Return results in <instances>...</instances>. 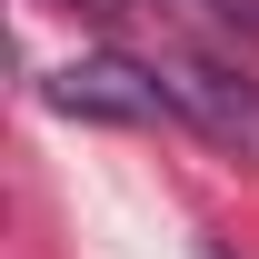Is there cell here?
I'll return each mask as SVG.
<instances>
[{"label": "cell", "mask_w": 259, "mask_h": 259, "mask_svg": "<svg viewBox=\"0 0 259 259\" xmlns=\"http://www.w3.org/2000/svg\"><path fill=\"white\" fill-rule=\"evenodd\" d=\"M50 110H70V120H120V130H150V120H169L180 100H169L160 60H120V50H100V60L50 70Z\"/></svg>", "instance_id": "cell-1"}, {"label": "cell", "mask_w": 259, "mask_h": 259, "mask_svg": "<svg viewBox=\"0 0 259 259\" xmlns=\"http://www.w3.org/2000/svg\"><path fill=\"white\" fill-rule=\"evenodd\" d=\"M160 80H169V100H180V120H199L209 140H229L239 160H259V80H239V70H220V60H160Z\"/></svg>", "instance_id": "cell-2"}, {"label": "cell", "mask_w": 259, "mask_h": 259, "mask_svg": "<svg viewBox=\"0 0 259 259\" xmlns=\"http://www.w3.org/2000/svg\"><path fill=\"white\" fill-rule=\"evenodd\" d=\"M180 10H199L209 30H229V40H249V50H259V0H180Z\"/></svg>", "instance_id": "cell-3"}, {"label": "cell", "mask_w": 259, "mask_h": 259, "mask_svg": "<svg viewBox=\"0 0 259 259\" xmlns=\"http://www.w3.org/2000/svg\"><path fill=\"white\" fill-rule=\"evenodd\" d=\"M50 10H80V20H120L130 0H50Z\"/></svg>", "instance_id": "cell-4"}]
</instances>
